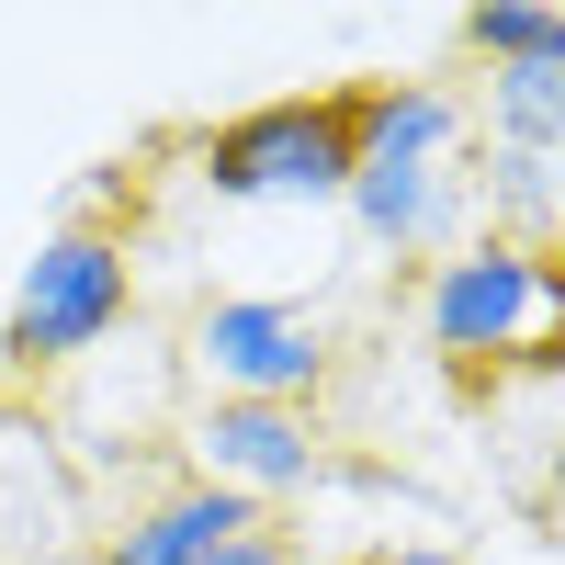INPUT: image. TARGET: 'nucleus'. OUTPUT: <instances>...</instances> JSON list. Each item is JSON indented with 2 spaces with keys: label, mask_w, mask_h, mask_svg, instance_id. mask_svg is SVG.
I'll return each mask as SVG.
<instances>
[{
  "label": "nucleus",
  "mask_w": 565,
  "mask_h": 565,
  "mask_svg": "<svg viewBox=\"0 0 565 565\" xmlns=\"http://www.w3.org/2000/svg\"><path fill=\"white\" fill-rule=\"evenodd\" d=\"M193 181H204L215 204L328 215V204L351 193V90H282V103L226 114L204 148H193Z\"/></svg>",
  "instance_id": "f257e3e1"
},
{
  "label": "nucleus",
  "mask_w": 565,
  "mask_h": 565,
  "mask_svg": "<svg viewBox=\"0 0 565 565\" xmlns=\"http://www.w3.org/2000/svg\"><path fill=\"white\" fill-rule=\"evenodd\" d=\"M418 340L441 362H509L532 340H565V260L521 238H452L418 282Z\"/></svg>",
  "instance_id": "f03ea898"
},
{
  "label": "nucleus",
  "mask_w": 565,
  "mask_h": 565,
  "mask_svg": "<svg viewBox=\"0 0 565 565\" xmlns=\"http://www.w3.org/2000/svg\"><path fill=\"white\" fill-rule=\"evenodd\" d=\"M136 317V249L114 238V226H45L34 260L12 271V306H0V351H12L23 373H57V362H90L114 340V328Z\"/></svg>",
  "instance_id": "7ed1b4c3"
},
{
  "label": "nucleus",
  "mask_w": 565,
  "mask_h": 565,
  "mask_svg": "<svg viewBox=\"0 0 565 565\" xmlns=\"http://www.w3.org/2000/svg\"><path fill=\"white\" fill-rule=\"evenodd\" d=\"M193 362L215 396H249V407H317V385L340 373V340L328 317L295 295H215L193 317Z\"/></svg>",
  "instance_id": "20e7f679"
},
{
  "label": "nucleus",
  "mask_w": 565,
  "mask_h": 565,
  "mask_svg": "<svg viewBox=\"0 0 565 565\" xmlns=\"http://www.w3.org/2000/svg\"><path fill=\"white\" fill-rule=\"evenodd\" d=\"M193 476L204 487H238L249 509L271 498H306L328 476V430H317V407H249V396H204L193 418Z\"/></svg>",
  "instance_id": "39448f33"
},
{
  "label": "nucleus",
  "mask_w": 565,
  "mask_h": 565,
  "mask_svg": "<svg viewBox=\"0 0 565 565\" xmlns=\"http://www.w3.org/2000/svg\"><path fill=\"white\" fill-rule=\"evenodd\" d=\"M476 170H452V159H351V193L340 215L362 226V249H385V260H441L452 238H476V193H463Z\"/></svg>",
  "instance_id": "423d86ee"
},
{
  "label": "nucleus",
  "mask_w": 565,
  "mask_h": 565,
  "mask_svg": "<svg viewBox=\"0 0 565 565\" xmlns=\"http://www.w3.org/2000/svg\"><path fill=\"white\" fill-rule=\"evenodd\" d=\"M463 136H476V114L441 79H362L351 90V159H463Z\"/></svg>",
  "instance_id": "0eeeda50"
},
{
  "label": "nucleus",
  "mask_w": 565,
  "mask_h": 565,
  "mask_svg": "<svg viewBox=\"0 0 565 565\" xmlns=\"http://www.w3.org/2000/svg\"><path fill=\"white\" fill-rule=\"evenodd\" d=\"M249 521H271V509H249L238 487H170V498H148V509H136V521L114 532V554L103 565H204L215 543H238Z\"/></svg>",
  "instance_id": "6e6552de"
},
{
  "label": "nucleus",
  "mask_w": 565,
  "mask_h": 565,
  "mask_svg": "<svg viewBox=\"0 0 565 565\" xmlns=\"http://www.w3.org/2000/svg\"><path fill=\"white\" fill-rule=\"evenodd\" d=\"M487 215V238H521V249H554L565 226V148H487V181H463Z\"/></svg>",
  "instance_id": "1a4fd4ad"
},
{
  "label": "nucleus",
  "mask_w": 565,
  "mask_h": 565,
  "mask_svg": "<svg viewBox=\"0 0 565 565\" xmlns=\"http://www.w3.org/2000/svg\"><path fill=\"white\" fill-rule=\"evenodd\" d=\"M487 148H565V57L487 68Z\"/></svg>",
  "instance_id": "9d476101"
},
{
  "label": "nucleus",
  "mask_w": 565,
  "mask_h": 565,
  "mask_svg": "<svg viewBox=\"0 0 565 565\" xmlns=\"http://www.w3.org/2000/svg\"><path fill=\"white\" fill-rule=\"evenodd\" d=\"M463 45L498 57H565V12H532V0H498V12H463Z\"/></svg>",
  "instance_id": "9b49d317"
},
{
  "label": "nucleus",
  "mask_w": 565,
  "mask_h": 565,
  "mask_svg": "<svg viewBox=\"0 0 565 565\" xmlns=\"http://www.w3.org/2000/svg\"><path fill=\"white\" fill-rule=\"evenodd\" d=\"M204 565H306V554H295V532H271V521H249L238 543H215Z\"/></svg>",
  "instance_id": "f8f14e48"
},
{
  "label": "nucleus",
  "mask_w": 565,
  "mask_h": 565,
  "mask_svg": "<svg viewBox=\"0 0 565 565\" xmlns=\"http://www.w3.org/2000/svg\"><path fill=\"white\" fill-rule=\"evenodd\" d=\"M373 565H463V554H452V543H385Z\"/></svg>",
  "instance_id": "ddd939ff"
}]
</instances>
